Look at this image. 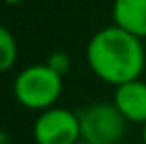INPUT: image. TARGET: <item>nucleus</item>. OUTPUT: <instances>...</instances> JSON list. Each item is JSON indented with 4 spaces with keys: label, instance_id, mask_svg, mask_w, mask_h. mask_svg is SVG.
Segmentation results:
<instances>
[{
    "label": "nucleus",
    "instance_id": "obj_1",
    "mask_svg": "<svg viewBox=\"0 0 146 144\" xmlns=\"http://www.w3.org/2000/svg\"><path fill=\"white\" fill-rule=\"evenodd\" d=\"M87 63L102 81L118 87L141 78L146 54L139 37L113 24L91 37Z\"/></svg>",
    "mask_w": 146,
    "mask_h": 144
},
{
    "label": "nucleus",
    "instance_id": "obj_2",
    "mask_svg": "<svg viewBox=\"0 0 146 144\" xmlns=\"http://www.w3.org/2000/svg\"><path fill=\"white\" fill-rule=\"evenodd\" d=\"M15 98L21 105L33 111L54 107L63 92V76L52 70L46 63L22 69L13 83Z\"/></svg>",
    "mask_w": 146,
    "mask_h": 144
},
{
    "label": "nucleus",
    "instance_id": "obj_3",
    "mask_svg": "<svg viewBox=\"0 0 146 144\" xmlns=\"http://www.w3.org/2000/svg\"><path fill=\"white\" fill-rule=\"evenodd\" d=\"M82 139L91 144H118L126 135L128 120L115 104H93L78 111Z\"/></svg>",
    "mask_w": 146,
    "mask_h": 144
},
{
    "label": "nucleus",
    "instance_id": "obj_4",
    "mask_svg": "<svg viewBox=\"0 0 146 144\" xmlns=\"http://www.w3.org/2000/svg\"><path fill=\"white\" fill-rule=\"evenodd\" d=\"M33 139L37 144H76L82 139L78 113L56 105L41 111L33 124Z\"/></svg>",
    "mask_w": 146,
    "mask_h": 144
},
{
    "label": "nucleus",
    "instance_id": "obj_5",
    "mask_svg": "<svg viewBox=\"0 0 146 144\" xmlns=\"http://www.w3.org/2000/svg\"><path fill=\"white\" fill-rule=\"evenodd\" d=\"M113 104L128 122L146 124V83L141 79L122 83L115 89Z\"/></svg>",
    "mask_w": 146,
    "mask_h": 144
},
{
    "label": "nucleus",
    "instance_id": "obj_6",
    "mask_svg": "<svg viewBox=\"0 0 146 144\" xmlns=\"http://www.w3.org/2000/svg\"><path fill=\"white\" fill-rule=\"evenodd\" d=\"M113 22L139 39L146 37V0H115Z\"/></svg>",
    "mask_w": 146,
    "mask_h": 144
},
{
    "label": "nucleus",
    "instance_id": "obj_7",
    "mask_svg": "<svg viewBox=\"0 0 146 144\" xmlns=\"http://www.w3.org/2000/svg\"><path fill=\"white\" fill-rule=\"evenodd\" d=\"M17 41H15L13 33L7 28L0 24V72L9 70L17 61Z\"/></svg>",
    "mask_w": 146,
    "mask_h": 144
},
{
    "label": "nucleus",
    "instance_id": "obj_8",
    "mask_svg": "<svg viewBox=\"0 0 146 144\" xmlns=\"http://www.w3.org/2000/svg\"><path fill=\"white\" fill-rule=\"evenodd\" d=\"M46 65H48L52 70H56L57 74L63 76L65 72L70 69V59H68V55L65 54V52H54V54L48 57Z\"/></svg>",
    "mask_w": 146,
    "mask_h": 144
},
{
    "label": "nucleus",
    "instance_id": "obj_9",
    "mask_svg": "<svg viewBox=\"0 0 146 144\" xmlns=\"http://www.w3.org/2000/svg\"><path fill=\"white\" fill-rule=\"evenodd\" d=\"M2 4H7V6H17V4H22L24 0H0Z\"/></svg>",
    "mask_w": 146,
    "mask_h": 144
},
{
    "label": "nucleus",
    "instance_id": "obj_10",
    "mask_svg": "<svg viewBox=\"0 0 146 144\" xmlns=\"http://www.w3.org/2000/svg\"><path fill=\"white\" fill-rule=\"evenodd\" d=\"M143 142L146 144V124L143 126Z\"/></svg>",
    "mask_w": 146,
    "mask_h": 144
},
{
    "label": "nucleus",
    "instance_id": "obj_11",
    "mask_svg": "<svg viewBox=\"0 0 146 144\" xmlns=\"http://www.w3.org/2000/svg\"><path fill=\"white\" fill-rule=\"evenodd\" d=\"M76 144H91V142H87V141H83V139H80V141L76 142Z\"/></svg>",
    "mask_w": 146,
    "mask_h": 144
}]
</instances>
